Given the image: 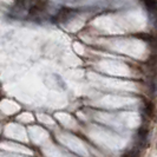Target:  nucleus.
Masks as SVG:
<instances>
[{
	"label": "nucleus",
	"mask_w": 157,
	"mask_h": 157,
	"mask_svg": "<svg viewBox=\"0 0 157 157\" xmlns=\"http://www.w3.org/2000/svg\"><path fill=\"white\" fill-rule=\"evenodd\" d=\"M85 132L94 143L111 150L122 149L125 147L128 142V140L122 135H118L112 130L99 125H89Z\"/></svg>",
	"instance_id": "obj_1"
},
{
	"label": "nucleus",
	"mask_w": 157,
	"mask_h": 157,
	"mask_svg": "<svg viewBox=\"0 0 157 157\" xmlns=\"http://www.w3.org/2000/svg\"><path fill=\"white\" fill-rule=\"evenodd\" d=\"M94 119L106 125L115 126H126V128H135L140 123V117L132 112H124V113H108V112H96Z\"/></svg>",
	"instance_id": "obj_2"
},
{
	"label": "nucleus",
	"mask_w": 157,
	"mask_h": 157,
	"mask_svg": "<svg viewBox=\"0 0 157 157\" xmlns=\"http://www.w3.org/2000/svg\"><path fill=\"white\" fill-rule=\"evenodd\" d=\"M57 138H58V141L60 142L63 145H65L66 148H69L75 154L84 157L89 156L87 148L85 147L84 142L82 141V140H79L78 137H76V136H73V135L71 134H67V132H59L58 136H57Z\"/></svg>",
	"instance_id": "obj_3"
},
{
	"label": "nucleus",
	"mask_w": 157,
	"mask_h": 157,
	"mask_svg": "<svg viewBox=\"0 0 157 157\" xmlns=\"http://www.w3.org/2000/svg\"><path fill=\"white\" fill-rule=\"evenodd\" d=\"M135 104V101L128 97H119V96H105L99 98L94 103V106L103 108V109H119V108H129Z\"/></svg>",
	"instance_id": "obj_4"
},
{
	"label": "nucleus",
	"mask_w": 157,
	"mask_h": 157,
	"mask_svg": "<svg viewBox=\"0 0 157 157\" xmlns=\"http://www.w3.org/2000/svg\"><path fill=\"white\" fill-rule=\"evenodd\" d=\"M5 135L10 138H13V140L19 142H24V143L29 141L27 130L24 126L16 124V123H10L5 126Z\"/></svg>",
	"instance_id": "obj_5"
},
{
	"label": "nucleus",
	"mask_w": 157,
	"mask_h": 157,
	"mask_svg": "<svg viewBox=\"0 0 157 157\" xmlns=\"http://www.w3.org/2000/svg\"><path fill=\"white\" fill-rule=\"evenodd\" d=\"M27 134L31 140L38 145H44L48 141V132L41 126H30Z\"/></svg>",
	"instance_id": "obj_6"
},
{
	"label": "nucleus",
	"mask_w": 157,
	"mask_h": 157,
	"mask_svg": "<svg viewBox=\"0 0 157 157\" xmlns=\"http://www.w3.org/2000/svg\"><path fill=\"white\" fill-rule=\"evenodd\" d=\"M92 80L94 82L96 85L98 86H104L106 89H112V90H130L128 84L124 83H118L116 80H111V79L106 78H101V77H97V76H92Z\"/></svg>",
	"instance_id": "obj_7"
},
{
	"label": "nucleus",
	"mask_w": 157,
	"mask_h": 157,
	"mask_svg": "<svg viewBox=\"0 0 157 157\" xmlns=\"http://www.w3.org/2000/svg\"><path fill=\"white\" fill-rule=\"evenodd\" d=\"M0 148L10 152H16V154H21V155H33L31 149H29L27 147L18 144V143H11V142H1L0 143Z\"/></svg>",
	"instance_id": "obj_8"
},
{
	"label": "nucleus",
	"mask_w": 157,
	"mask_h": 157,
	"mask_svg": "<svg viewBox=\"0 0 157 157\" xmlns=\"http://www.w3.org/2000/svg\"><path fill=\"white\" fill-rule=\"evenodd\" d=\"M0 110L2 111L5 115H14L20 110L19 104L11 99H2L0 102Z\"/></svg>",
	"instance_id": "obj_9"
},
{
	"label": "nucleus",
	"mask_w": 157,
	"mask_h": 157,
	"mask_svg": "<svg viewBox=\"0 0 157 157\" xmlns=\"http://www.w3.org/2000/svg\"><path fill=\"white\" fill-rule=\"evenodd\" d=\"M55 117L63 124L65 128H70V129H75L77 126V122L76 119L72 117L71 115L66 113V112H56Z\"/></svg>",
	"instance_id": "obj_10"
},
{
	"label": "nucleus",
	"mask_w": 157,
	"mask_h": 157,
	"mask_svg": "<svg viewBox=\"0 0 157 157\" xmlns=\"http://www.w3.org/2000/svg\"><path fill=\"white\" fill-rule=\"evenodd\" d=\"M43 151L46 157H72L71 155L64 152L63 150H60L55 145H47L43 149Z\"/></svg>",
	"instance_id": "obj_11"
},
{
	"label": "nucleus",
	"mask_w": 157,
	"mask_h": 157,
	"mask_svg": "<svg viewBox=\"0 0 157 157\" xmlns=\"http://www.w3.org/2000/svg\"><path fill=\"white\" fill-rule=\"evenodd\" d=\"M17 118H18L19 122H23V123H32L34 121L33 115L30 113V112H24V113H21L20 116H18Z\"/></svg>",
	"instance_id": "obj_12"
},
{
	"label": "nucleus",
	"mask_w": 157,
	"mask_h": 157,
	"mask_svg": "<svg viewBox=\"0 0 157 157\" xmlns=\"http://www.w3.org/2000/svg\"><path fill=\"white\" fill-rule=\"evenodd\" d=\"M37 118L39 119L41 123L47 124V125H53V124H55V121L51 117H48L47 115H44V113H38V115H37Z\"/></svg>",
	"instance_id": "obj_13"
},
{
	"label": "nucleus",
	"mask_w": 157,
	"mask_h": 157,
	"mask_svg": "<svg viewBox=\"0 0 157 157\" xmlns=\"http://www.w3.org/2000/svg\"><path fill=\"white\" fill-rule=\"evenodd\" d=\"M0 157H30L29 155L21 156V154H16V152H0Z\"/></svg>",
	"instance_id": "obj_14"
}]
</instances>
